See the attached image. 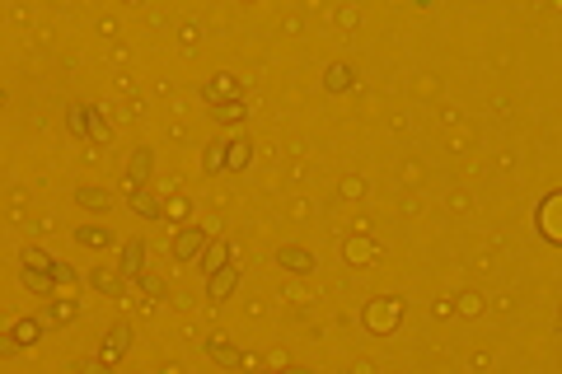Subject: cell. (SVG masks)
<instances>
[{
    "label": "cell",
    "instance_id": "1",
    "mask_svg": "<svg viewBox=\"0 0 562 374\" xmlns=\"http://www.w3.org/2000/svg\"><path fill=\"white\" fill-rule=\"evenodd\" d=\"M127 346H131V327H127V323L108 327V332H103V351H99V360H103V365H117Z\"/></svg>",
    "mask_w": 562,
    "mask_h": 374
},
{
    "label": "cell",
    "instance_id": "2",
    "mask_svg": "<svg viewBox=\"0 0 562 374\" xmlns=\"http://www.w3.org/2000/svg\"><path fill=\"white\" fill-rule=\"evenodd\" d=\"M202 248H206V230H183L173 239V257H178V262H197Z\"/></svg>",
    "mask_w": 562,
    "mask_h": 374
},
{
    "label": "cell",
    "instance_id": "3",
    "mask_svg": "<svg viewBox=\"0 0 562 374\" xmlns=\"http://www.w3.org/2000/svg\"><path fill=\"white\" fill-rule=\"evenodd\" d=\"M206 103L211 108H220V103H234V94H239V84H234V75H216V80H206Z\"/></svg>",
    "mask_w": 562,
    "mask_h": 374
},
{
    "label": "cell",
    "instance_id": "4",
    "mask_svg": "<svg viewBox=\"0 0 562 374\" xmlns=\"http://www.w3.org/2000/svg\"><path fill=\"white\" fill-rule=\"evenodd\" d=\"M197 262H202L206 276L225 271V267H230V244H211V248H202V257H197Z\"/></svg>",
    "mask_w": 562,
    "mask_h": 374
},
{
    "label": "cell",
    "instance_id": "5",
    "mask_svg": "<svg viewBox=\"0 0 562 374\" xmlns=\"http://www.w3.org/2000/svg\"><path fill=\"white\" fill-rule=\"evenodd\" d=\"M277 262L286 267V271H310V267H314V253L310 248H281Z\"/></svg>",
    "mask_w": 562,
    "mask_h": 374
},
{
    "label": "cell",
    "instance_id": "6",
    "mask_svg": "<svg viewBox=\"0 0 562 374\" xmlns=\"http://www.w3.org/2000/svg\"><path fill=\"white\" fill-rule=\"evenodd\" d=\"M234 280H239V271H234V267H225V271H216V276L206 280V295L211 299H225L234 290Z\"/></svg>",
    "mask_w": 562,
    "mask_h": 374
},
{
    "label": "cell",
    "instance_id": "7",
    "mask_svg": "<svg viewBox=\"0 0 562 374\" xmlns=\"http://www.w3.org/2000/svg\"><path fill=\"white\" fill-rule=\"evenodd\" d=\"M75 202L89 206V211H108V206H113V192H99V187H75Z\"/></svg>",
    "mask_w": 562,
    "mask_h": 374
},
{
    "label": "cell",
    "instance_id": "8",
    "mask_svg": "<svg viewBox=\"0 0 562 374\" xmlns=\"http://www.w3.org/2000/svg\"><path fill=\"white\" fill-rule=\"evenodd\" d=\"M145 173H150V150H136L131 164H127V187H140V183H145Z\"/></svg>",
    "mask_w": 562,
    "mask_h": 374
},
{
    "label": "cell",
    "instance_id": "9",
    "mask_svg": "<svg viewBox=\"0 0 562 374\" xmlns=\"http://www.w3.org/2000/svg\"><path fill=\"white\" fill-rule=\"evenodd\" d=\"M10 337H15L19 346H33V342H38V337H43V323H38V318H19V323H15V332H10Z\"/></svg>",
    "mask_w": 562,
    "mask_h": 374
},
{
    "label": "cell",
    "instance_id": "10",
    "mask_svg": "<svg viewBox=\"0 0 562 374\" xmlns=\"http://www.w3.org/2000/svg\"><path fill=\"white\" fill-rule=\"evenodd\" d=\"M206 351H211V360H216V365H239V360H244L230 342H220V337H211V342H206Z\"/></svg>",
    "mask_w": 562,
    "mask_h": 374
},
{
    "label": "cell",
    "instance_id": "11",
    "mask_svg": "<svg viewBox=\"0 0 562 374\" xmlns=\"http://www.w3.org/2000/svg\"><path fill=\"white\" fill-rule=\"evenodd\" d=\"M324 84H328L333 94H338V89H352V66L333 61V66H328V75H324Z\"/></svg>",
    "mask_w": 562,
    "mask_h": 374
},
{
    "label": "cell",
    "instance_id": "12",
    "mask_svg": "<svg viewBox=\"0 0 562 374\" xmlns=\"http://www.w3.org/2000/svg\"><path fill=\"white\" fill-rule=\"evenodd\" d=\"M127 276H140V271H145V244H140V239H131V244H127Z\"/></svg>",
    "mask_w": 562,
    "mask_h": 374
},
{
    "label": "cell",
    "instance_id": "13",
    "mask_svg": "<svg viewBox=\"0 0 562 374\" xmlns=\"http://www.w3.org/2000/svg\"><path fill=\"white\" fill-rule=\"evenodd\" d=\"M24 285H29L33 295H57V285H52V271H24Z\"/></svg>",
    "mask_w": 562,
    "mask_h": 374
},
{
    "label": "cell",
    "instance_id": "14",
    "mask_svg": "<svg viewBox=\"0 0 562 374\" xmlns=\"http://www.w3.org/2000/svg\"><path fill=\"white\" fill-rule=\"evenodd\" d=\"M131 206H136V216H159V202L145 187H131Z\"/></svg>",
    "mask_w": 562,
    "mask_h": 374
},
{
    "label": "cell",
    "instance_id": "15",
    "mask_svg": "<svg viewBox=\"0 0 562 374\" xmlns=\"http://www.w3.org/2000/svg\"><path fill=\"white\" fill-rule=\"evenodd\" d=\"M75 239H80V244H89V248H103L113 234H108V230H94V225H80V230H75Z\"/></svg>",
    "mask_w": 562,
    "mask_h": 374
},
{
    "label": "cell",
    "instance_id": "16",
    "mask_svg": "<svg viewBox=\"0 0 562 374\" xmlns=\"http://www.w3.org/2000/svg\"><path fill=\"white\" fill-rule=\"evenodd\" d=\"M225 150H230V155H225V164H230V169H244V164H249V140H234V145H225Z\"/></svg>",
    "mask_w": 562,
    "mask_h": 374
},
{
    "label": "cell",
    "instance_id": "17",
    "mask_svg": "<svg viewBox=\"0 0 562 374\" xmlns=\"http://www.w3.org/2000/svg\"><path fill=\"white\" fill-rule=\"evenodd\" d=\"M553 211H558V197H548V202H544V216H539V220H544V239H553V244H558L562 230L553 225Z\"/></svg>",
    "mask_w": 562,
    "mask_h": 374
},
{
    "label": "cell",
    "instance_id": "18",
    "mask_svg": "<svg viewBox=\"0 0 562 374\" xmlns=\"http://www.w3.org/2000/svg\"><path fill=\"white\" fill-rule=\"evenodd\" d=\"M24 267H29V271H52L57 262H52L43 248H24Z\"/></svg>",
    "mask_w": 562,
    "mask_h": 374
},
{
    "label": "cell",
    "instance_id": "19",
    "mask_svg": "<svg viewBox=\"0 0 562 374\" xmlns=\"http://www.w3.org/2000/svg\"><path fill=\"white\" fill-rule=\"evenodd\" d=\"M211 117H216V122H244V103H239V98H234V103H220L216 112H211Z\"/></svg>",
    "mask_w": 562,
    "mask_h": 374
},
{
    "label": "cell",
    "instance_id": "20",
    "mask_svg": "<svg viewBox=\"0 0 562 374\" xmlns=\"http://www.w3.org/2000/svg\"><path fill=\"white\" fill-rule=\"evenodd\" d=\"M140 295H145V299H164V280H159V276H150V271H140Z\"/></svg>",
    "mask_w": 562,
    "mask_h": 374
},
{
    "label": "cell",
    "instance_id": "21",
    "mask_svg": "<svg viewBox=\"0 0 562 374\" xmlns=\"http://www.w3.org/2000/svg\"><path fill=\"white\" fill-rule=\"evenodd\" d=\"M394 313H398L394 304H384V309H375V304H370V309H366V323H370V327H389Z\"/></svg>",
    "mask_w": 562,
    "mask_h": 374
},
{
    "label": "cell",
    "instance_id": "22",
    "mask_svg": "<svg viewBox=\"0 0 562 374\" xmlns=\"http://www.w3.org/2000/svg\"><path fill=\"white\" fill-rule=\"evenodd\" d=\"M202 164H206V173H220V169H225V145H220V140H216V145H206V159H202Z\"/></svg>",
    "mask_w": 562,
    "mask_h": 374
},
{
    "label": "cell",
    "instance_id": "23",
    "mask_svg": "<svg viewBox=\"0 0 562 374\" xmlns=\"http://www.w3.org/2000/svg\"><path fill=\"white\" fill-rule=\"evenodd\" d=\"M94 285H99V290H108V295H117V290H122L117 271H99V276H94Z\"/></svg>",
    "mask_w": 562,
    "mask_h": 374
},
{
    "label": "cell",
    "instance_id": "24",
    "mask_svg": "<svg viewBox=\"0 0 562 374\" xmlns=\"http://www.w3.org/2000/svg\"><path fill=\"white\" fill-rule=\"evenodd\" d=\"M80 374H113V365H103V360H80Z\"/></svg>",
    "mask_w": 562,
    "mask_h": 374
},
{
    "label": "cell",
    "instance_id": "25",
    "mask_svg": "<svg viewBox=\"0 0 562 374\" xmlns=\"http://www.w3.org/2000/svg\"><path fill=\"white\" fill-rule=\"evenodd\" d=\"M361 192H366V183H361V178H347V183H343V197H352V202H356Z\"/></svg>",
    "mask_w": 562,
    "mask_h": 374
},
{
    "label": "cell",
    "instance_id": "26",
    "mask_svg": "<svg viewBox=\"0 0 562 374\" xmlns=\"http://www.w3.org/2000/svg\"><path fill=\"white\" fill-rule=\"evenodd\" d=\"M57 318H62V323H66V318H75V299H57Z\"/></svg>",
    "mask_w": 562,
    "mask_h": 374
},
{
    "label": "cell",
    "instance_id": "27",
    "mask_svg": "<svg viewBox=\"0 0 562 374\" xmlns=\"http://www.w3.org/2000/svg\"><path fill=\"white\" fill-rule=\"evenodd\" d=\"M459 309H464V313H478V309H483V295H473V290H468V295H464V304H459Z\"/></svg>",
    "mask_w": 562,
    "mask_h": 374
},
{
    "label": "cell",
    "instance_id": "28",
    "mask_svg": "<svg viewBox=\"0 0 562 374\" xmlns=\"http://www.w3.org/2000/svg\"><path fill=\"white\" fill-rule=\"evenodd\" d=\"M15 351H19V342L10 337V332H0V356H15Z\"/></svg>",
    "mask_w": 562,
    "mask_h": 374
},
{
    "label": "cell",
    "instance_id": "29",
    "mask_svg": "<svg viewBox=\"0 0 562 374\" xmlns=\"http://www.w3.org/2000/svg\"><path fill=\"white\" fill-rule=\"evenodd\" d=\"M281 374H305V370H281Z\"/></svg>",
    "mask_w": 562,
    "mask_h": 374
}]
</instances>
